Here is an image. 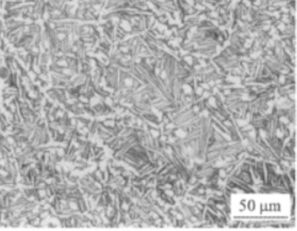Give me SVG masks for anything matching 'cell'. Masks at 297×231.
Returning <instances> with one entry per match:
<instances>
[{
	"label": "cell",
	"instance_id": "cell-1",
	"mask_svg": "<svg viewBox=\"0 0 297 231\" xmlns=\"http://www.w3.org/2000/svg\"><path fill=\"white\" fill-rule=\"evenodd\" d=\"M28 77L30 78V80H31V81L33 82L34 80H35V79L37 78V75H36L35 73H34L32 69H28Z\"/></svg>",
	"mask_w": 297,
	"mask_h": 231
}]
</instances>
